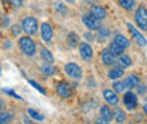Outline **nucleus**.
I'll use <instances>...</instances> for the list:
<instances>
[{
	"label": "nucleus",
	"mask_w": 147,
	"mask_h": 124,
	"mask_svg": "<svg viewBox=\"0 0 147 124\" xmlns=\"http://www.w3.org/2000/svg\"><path fill=\"white\" fill-rule=\"evenodd\" d=\"M18 47L23 51V54L27 56H33L36 54V44L28 36H24L18 40Z\"/></svg>",
	"instance_id": "f257e3e1"
},
{
	"label": "nucleus",
	"mask_w": 147,
	"mask_h": 124,
	"mask_svg": "<svg viewBox=\"0 0 147 124\" xmlns=\"http://www.w3.org/2000/svg\"><path fill=\"white\" fill-rule=\"evenodd\" d=\"M134 20H136V24L140 30L147 31V9L146 6H139L134 11Z\"/></svg>",
	"instance_id": "f03ea898"
},
{
	"label": "nucleus",
	"mask_w": 147,
	"mask_h": 124,
	"mask_svg": "<svg viewBox=\"0 0 147 124\" xmlns=\"http://www.w3.org/2000/svg\"><path fill=\"white\" fill-rule=\"evenodd\" d=\"M21 28L26 31L27 36H34V34L37 33V30H38V23H37V20L34 17L28 16V17H26L24 20H23V23H21Z\"/></svg>",
	"instance_id": "7ed1b4c3"
},
{
	"label": "nucleus",
	"mask_w": 147,
	"mask_h": 124,
	"mask_svg": "<svg viewBox=\"0 0 147 124\" xmlns=\"http://www.w3.org/2000/svg\"><path fill=\"white\" fill-rule=\"evenodd\" d=\"M65 73L68 76L74 78V79H81L82 78V69L74 62H69V64L65 65Z\"/></svg>",
	"instance_id": "20e7f679"
},
{
	"label": "nucleus",
	"mask_w": 147,
	"mask_h": 124,
	"mask_svg": "<svg viewBox=\"0 0 147 124\" xmlns=\"http://www.w3.org/2000/svg\"><path fill=\"white\" fill-rule=\"evenodd\" d=\"M127 28H129V31H130V34H131V38L134 40V42L139 44V45H142V47H144L147 44V41H146V38L142 36V33L139 30H136L130 23H127Z\"/></svg>",
	"instance_id": "39448f33"
},
{
	"label": "nucleus",
	"mask_w": 147,
	"mask_h": 124,
	"mask_svg": "<svg viewBox=\"0 0 147 124\" xmlns=\"http://www.w3.org/2000/svg\"><path fill=\"white\" fill-rule=\"evenodd\" d=\"M123 103L125 106L127 107L129 110H136L137 107V96L131 92H126L125 96H123Z\"/></svg>",
	"instance_id": "423d86ee"
},
{
	"label": "nucleus",
	"mask_w": 147,
	"mask_h": 124,
	"mask_svg": "<svg viewBox=\"0 0 147 124\" xmlns=\"http://www.w3.org/2000/svg\"><path fill=\"white\" fill-rule=\"evenodd\" d=\"M57 93H58V96H61L64 99H68V97L72 96V88L65 82H59L57 85Z\"/></svg>",
	"instance_id": "0eeeda50"
},
{
	"label": "nucleus",
	"mask_w": 147,
	"mask_h": 124,
	"mask_svg": "<svg viewBox=\"0 0 147 124\" xmlns=\"http://www.w3.org/2000/svg\"><path fill=\"white\" fill-rule=\"evenodd\" d=\"M53 36H54V31H53L51 24H48V23H42V24H41V37H42L44 42L50 44L51 40H53Z\"/></svg>",
	"instance_id": "6e6552de"
},
{
	"label": "nucleus",
	"mask_w": 147,
	"mask_h": 124,
	"mask_svg": "<svg viewBox=\"0 0 147 124\" xmlns=\"http://www.w3.org/2000/svg\"><path fill=\"white\" fill-rule=\"evenodd\" d=\"M89 14H91L92 17H95L96 20H103V18L108 16V11H106L105 7L95 4V6H91V9H89Z\"/></svg>",
	"instance_id": "1a4fd4ad"
},
{
	"label": "nucleus",
	"mask_w": 147,
	"mask_h": 124,
	"mask_svg": "<svg viewBox=\"0 0 147 124\" xmlns=\"http://www.w3.org/2000/svg\"><path fill=\"white\" fill-rule=\"evenodd\" d=\"M103 97H105V100L108 102V105L116 106V105L119 103V96H117V93H116L115 90L105 89V90H103Z\"/></svg>",
	"instance_id": "9d476101"
},
{
	"label": "nucleus",
	"mask_w": 147,
	"mask_h": 124,
	"mask_svg": "<svg viewBox=\"0 0 147 124\" xmlns=\"http://www.w3.org/2000/svg\"><path fill=\"white\" fill-rule=\"evenodd\" d=\"M79 54H81V56H82L85 61H91L92 56H93V51H92L91 45L86 44V42L79 44Z\"/></svg>",
	"instance_id": "9b49d317"
},
{
	"label": "nucleus",
	"mask_w": 147,
	"mask_h": 124,
	"mask_svg": "<svg viewBox=\"0 0 147 124\" xmlns=\"http://www.w3.org/2000/svg\"><path fill=\"white\" fill-rule=\"evenodd\" d=\"M82 21H84L85 27L89 28V30H96V28H99V20H96L95 17H92L91 14H84V16H82Z\"/></svg>",
	"instance_id": "f8f14e48"
},
{
	"label": "nucleus",
	"mask_w": 147,
	"mask_h": 124,
	"mask_svg": "<svg viewBox=\"0 0 147 124\" xmlns=\"http://www.w3.org/2000/svg\"><path fill=\"white\" fill-rule=\"evenodd\" d=\"M100 58H102V62L105 65H115L116 64V56L110 52V50H103L102 54H100Z\"/></svg>",
	"instance_id": "ddd939ff"
},
{
	"label": "nucleus",
	"mask_w": 147,
	"mask_h": 124,
	"mask_svg": "<svg viewBox=\"0 0 147 124\" xmlns=\"http://www.w3.org/2000/svg\"><path fill=\"white\" fill-rule=\"evenodd\" d=\"M125 88L127 89H134L137 88L139 85H140V78L137 76V75H129L127 78L125 79Z\"/></svg>",
	"instance_id": "4468645a"
},
{
	"label": "nucleus",
	"mask_w": 147,
	"mask_h": 124,
	"mask_svg": "<svg viewBox=\"0 0 147 124\" xmlns=\"http://www.w3.org/2000/svg\"><path fill=\"white\" fill-rule=\"evenodd\" d=\"M113 119H115V121H116V123L123 124L125 121H126L127 116H126L125 110H122L120 107H116V109L113 110Z\"/></svg>",
	"instance_id": "2eb2a0df"
},
{
	"label": "nucleus",
	"mask_w": 147,
	"mask_h": 124,
	"mask_svg": "<svg viewBox=\"0 0 147 124\" xmlns=\"http://www.w3.org/2000/svg\"><path fill=\"white\" fill-rule=\"evenodd\" d=\"M116 64H117V66H120V68H129L133 62H131V58L129 56V55H125V54H122L119 58H117V61H116Z\"/></svg>",
	"instance_id": "dca6fc26"
},
{
	"label": "nucleus",
	"mask_w": 147,
	"mask_h": 124,
	"mask_svg": "<svg viewBox=\"0 0 147 124\" xmlns=\"http://www.w3.org/2000/svg\"><path fill=\"white\" fill-rule=\"evenodd\" d=\"M113 42H115V44H117L119 47H122L123 50L129 48V45H130V41H129V40L125 36H122V34H117V36L115 37Z\"/></svg>",
	"instance_id": "f3484780"
},
{
	"label": "nucleus",
	"mask_w": 147,
	"mask_h": 124,
	"mask_svg": "<svg viewBox=\"0 0 147 124\" xmlns=\"http://www.w3.org/2000/svg\"><path fill=\"white\" fill-rule=\"evenodd\" d=\"M108 76H109L110 79H113V80H117L119 78H122V76H123V68L116 66V68L110 69L109 73H108Z\"/></svg>",
	"instance_id": "a211bd4d"
},
{
	"label": "nucleus",
	"mask_w": 147,
	"mask_h": 124,
	"mask_svg": "<svg viewBox=\"0 0 147 124\" xmlns=\"http://www.w3.org/2000/svg\"><path fill=\"white\" fill-rule=\"evenodd\" d=\"M98 40L99 41H106L108 38H109L110 36V31H109V28H106V27H99L98 28Z\"/></svg>",
	"instance_id": "6ab92c4d"
},
{
	"label": "nucleus",
	"mask_w": 147,
	"mask_h": 124,
	"mask_svg": "<svg viewBox=\"0 0 147 124\" xmlns=\"http://www.w3.org/2000/svg\"><path fill=\"white\" fill-rule=\"evenodd\" d=\"M11 121H13V113H10V111L0 113V124H10Z\"/></svg>",
	"instance_id": "aec40b11"
},
{
	"label": "nucleus",
	"mask_w": 147,
	"mask_h": 124,
	"mask_svg": "<svg viewBox=\"0 0 147 124\" xmlns=\"http://www.w3.org/2000/svg\"><path fill=\"white\" fill-rule=\"evenodd\" d=\"M40 54H41V58L44 59V62L53 64L54 58H53V54H51V51H48L47 48H41V50H40Z\"/></svg>",
	"instance_id": "412c9836"
},
{
	"label": "nucleus",
	"mask_w": 147,
	"mask_h": 124,
	"mask_svg": "<svg viewBox=\"0 0 147 124\" xmlns=\"http://www.w3.org/2000/svg\"><path fill=\"white\" fill-rule=\"evenodd\" d=\"M100 116H102V117H103L105 120L110 121V120L113 119V111L110 110V107L102 106V107H100Z\"/></svg>",
	"instance_id": "4be33fe9"
},
{
	"label": "nucleus",
	"mask_w": 147,
	"mask_h": 124,
	"mask_svg": "<svg viewBox=\"0 0 147 124\" xmlns=\"http://www.w3.org/2000/svg\"><path fill=\"white\" fill-rule=\"evenodd\" d=\"M27 114L30 116L31 120H36V121H42V120H44V116L40 114L38 111H36L34 109H28V110H27Z\"/></svg>",
	"instance_id": "5701e85b"
},
{
	"label": "nucleus",
	"mask_w": 147,
	"mask_h": 124,
	"mask_svg": "<svg viewBox=\"0 0 147 124\" xmlns=\"http://www.w3.org/2000/svg\"><path fill=\"white\" fill-rule=\"evenodd\" d=\"M41 72L44 73V75H47V76H51V75H54V66H53V64H48V62H45L42 66H41Z\"/></svg>",
	"instance_id": "b1692460"
},
{
	"label": "nucleus",
	"mask_w": 147,
	"mask_h": 124,
	"mask_svg": "<svg viewBox=\"0 0 147 124\" xmlns=\"http://www.w3.org/2000/svg\"><path fill=\"white\" fill-rule=\"evenodd\" d=\"M109 50H110V52L113 54L115 56H120V55L123 54V51H125L122 47H119V45H117V44H115V42H112V44H110Z\"/></svg>",
	"instance_id": "393cba45"
},
{
	"label": "nucleus",
	"mask_w": 147,
	"mask_h": 124,
	"mask_svg": "<svg viewBox=\"0 0 147 124\" xmlns=\"http://www.w3.org/2000/svg\"><path fill=\"white\" fill-rule=\"evenodd\" d=\"M67 40H68V45L69 47H75V45L79 44V37H78V34H75V33H69Z\"/></svg>",
	"instance_id": "a878e982"
},
{
	"label": "nucleus",
	"mask_w": 147,
	"mask_h": 124,
	"mask_svg": "<svg viewBox=\"0 0 147 124\" xmlns=\"http://www.w3.org/2000/svg\"><path fill=\"white\" fill-rule=\"evenodd\" d=\"M117 1L125 10H133L134 9V0H117Z\"/></svg>",
	"instance_id": "bb28decb"
},
{
	"label": "nucleus",
	"mask_w": 147,
	"mask_h": 124,
	"mask_svg": "<svg viewBox=\"0 0 147 124\" xmlns=\"http://www.w3.org/2000/svg\"><path fill=\"white\" fill-rule=\"evenodd\" d=\"M125 83L123 82H119V80H116L115 83H113V90L116 92V93H122L123 90H125Z\"/></svg>",
	"instance_id": "cd10ccee"
},
{
	"label": "nucleus",
	"mask_w": 147,
	"mask_h": 124,
	"mask_svg": "<svg viewBox=\"0 0 147 124\" xmlns=\"http://www.w3.org/2000/svg\"><path fill=\"white\" fill-rule=\"evenodd\" d=\"M55 7H57V10H58L59 13H62V14H65V13H67V6H65L64 3L58 1V3H55Z\"/></svg>",
	"instance_id": "c85d7f7f"
},
{
	"label": "nucleus",
	"mask_w": 147,
	"mask_h": 124,
	"mask_svg": "<svg viewBox=\"0 0 147 124\" xmlns=\"http://www.w3.org/2000/svg\"><path fill=\"white\" fill-rule=\"evenodd\" d=\"M95 124H109V121H108V120H105L102 116H99L98 119H95Z\"/></svg>",
	"instance_id": "c756f323"
},
{
	"label": "nucleus",
	"mask_w": 147,
	"mask_h": 124,
	"mask_svg": "<svg viewBox=\"0 0 147 124\" xmlns=\"http://www.w3.org/2000/svg\"><path fill=\"white\" fill-rule=\"evenodd\" d=\"M11 28H13V30H11L13 36H18V34H20V31L23 30V28H21V27H18V25H13Z\"/></svg>",
	"instance_id": "7c9ffc66"
},
{
	"label": "nucleus",
	"mask_w": 147,
	"mask_h": 124,
	"mask_svg": "<svg viewBox=\"0 0 147 124\" xmlns=\"http://www.w3.org/2000/svg\"><path fill=\"white\" fill-rule=\"evenodd\" d=\"M30 85H33V86H34V88H36V89H38V90H40L41 93H45V90H44V89L41 88V86H40L38 83H36V82H33V80H30Z\"/></svg>",
	"instance_id": "2f4dec72"
},
{
	"label": "nucleus",
	"mask_w": 147,
	"mask_h": 124,
	"mask_svg": "<svg viewBox=\"0 0 147 124\" xmlns=\"http://www.w3.org/2000/svg\"><path fill=\"white\" fill-rule=\"evenodd\" d=\"M10 1H11V4H13L14 7H20V6L23 4L24 0H10Z\"/></svg>",
	"instance_id": "473e14b6"
},
{
	"label": "nucleus",
	"mask_w": 147,
	"mask_h": 124,
	"mask_svg": "<svg viewBox=\"0 0 147 124\" xmlns=\"http://www.w3.org/2000/svg\"><path fill=\"white\" fill-rule=\"evenodd\" d=\"M3 106H4V103H3V102H1V100H0V110H1V109H3Z\"/></svg>",
	"instance_id": "72a5a7b5"
},
{
	"label": "nucleus",
	"mask_w": 147,
	"mask_h": 124,
	"mask_svg": "<svg viewBox=\"0 0 147 124\" xmlns=\"http://www.w3.org/2000/svg\"><path fill=\"white\" fill-rule=\"evenodd\" d=\"M143 110H144V113H147V105L144 107H143Z\"/></svg>",
	"instance_id": "f704fd0d"
},
{
	"label": "nucleus",
	"mask_w": 147,
	"mask_h": 124,
	"mask_svg": "<svg viewBox=\"0 0 147 124\" xmlns=\"http://www.w3.org/2000/svg\"><path fill=\"white\" fill-rule=\"evenodd\" d=\"M67 1H75V0H67Z\"/></svg>",
	"instance_id": "c9c22d12"
}]
</instances>
